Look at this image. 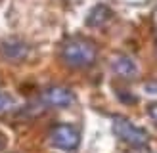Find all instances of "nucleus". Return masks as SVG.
Returning <instances> with one entry per match:
<instances>
[{
    "label": "nucleus",
    "mask_w": 157,
    "mask_h": 153,
    "mask_svg": "<svg viewBox=\"0 0 157 153\" xmlns=\"http://www.w3.org/2000/svg\"><path fill=\"white\" fill-rule=\"evenodd\" d=\"M61 61L71 69H86L90 67L98 56V48L92 40L84 36H71L61 44Z\"/></svg>",
    "instance_id": "1"
},
{
    "label": "nucleus",
    "mask_w": 157,
    "mask_h": 153,
    "mask_svg": "<svg viewBox=\"0 0 157 153\" xmlns=\"http://www.w3.org/2000/svg\"><path fill=\"white\" fill-rule=\"evenodd\" d=\"M113 132H115V136L119 138V140L128 144L130 147L146 145L147 140H150V134H147L144 128L136 126L134 122L128 121L127 117H115L113 119Z\"/></svg>",
    "instance_id": "2"
},
{
    "label": "nucleus",
    "mask_w": 157,
    "mask_h": 153,
    "mask_svg": "<svg viewBox=\"0 0 157 153\" xmlns=\"http://www.w3.org/2000/svg\"><path fill=\"white\" fill-rule=\"evenodd\" d=\"M50 142L58 149L75 151L81 144V132L71 125H56L50 130Z\"/></svg>",
    "instance_id": "3"
},
{
    "label": "nucleus",
    "mask_w": 157,
    "mask_h": 153,
    "mask_svg": "<svg viewBox=\"0 0 157 153\" xmlns=\"http://www.w3.org/2000/svg\"><path fill=\"white\" fill-rule=\"evenodd\" d=\"M73 92L65 86H48L42 92V102L52 107H67L73 103Z\"/></svg>",
    "instance_id": "4"
},
{
    "label": "nucleus",
    "mask_w": 157,
    "mask_h": 153,
    "mask_svg": "<svg viewBox=\"0 0 157 153\" xmlns=\"http://www.w3.org/2000/svg\"><path fill=\"white\" fill-rule=\"evenodd\" d=\"M111 69L117 76L121 79H134L138 75V65L136 61L130 56H124V54H117L111 59Z\"/></svg>",
    "instance_id": "5"
},
{
    "label": "nucleus",
    "mask_w": 157,
    "mask_h": 153,
    "mask_svg": "<svg viewBox=\"0 0 157 153\" xmlns=\"http://www.w3.org/2000/svg\"><path fill=\"white\" fill-rule=\"evenodd\" d=\"M111 17H113L111 8L105 6V4H96L88 12V15H86V27L100 29V27H104L105 23L111 21Z\"/></svg>",
    "instance_id": "6"
},
{
    "label": "nucleus",
    "mask_w": 157,
    "mask_h": 153,
    "mask_svg": "<svg viewBox=\"0 0 157 153\" xmlns=\"http://www.w3.org/2000/svg\"><path fill=\"white\" fill-rule=\"evenodd\" d=\"M4 58L8 59H13V61H19V59H25L29 56V46L23 42V40H15V38H10V40L2 42L0 46Z\"/></svg>",
    "instance_id": "7"
},
{
    "label": "nucleus",
    "mask_w": 157,
    "mask_h": 153,
    "mask_svg": "<svg viewBox=\"0 0 157 153\" xmlns=\"http://www.w3.org/2000/svg\"><path fill=\"white\" fill-rule=\"evenodd\" d=\"M13 98L12 96H8L6 92H0V113H4V111H8V109H12L13 107Z\"/></svg>",
    "instance_id": "8"
},
{
    "label": "nucleus",
    "mask_w": 157,
    "mask_h": 153,
    "mask_svg": "<svg viewBox=\"0 0 157 153\" xmlns=\"http://www.w3.org/2000/svg\"><path fill=\"white\" fill-rule=\"evenodd\" d=\"M144 92L146 94H157V79H151V80H146L144 82Z\"/></svg>",
    "instance_id": "9"
},
{
    "label": "nucleus",
    "mask_w": 157,
    "mask_h": 153,
    "mask_svg": "<svg viewBox=\"0 0 157 153\" xmlns=\"http://www.w3.org/2000/svg\"><path fill=\"white\" fill-rule=\"evenodd\" d=\"M147 115H150V119H151V121L157 122V102H153V103L147 105Z\"/></svg>",
    "instance_id": "10"
},
{
    "label": "nucleus",
    "mask_w": 157,
    "mask_h": 153,
    "mask_svg": "<svg viewBox=\"0 0 157 153\" xmlns=\"http://www.w3.org/2000/svg\"><path fill=\"white\" fill-rule=\"evenodd\" d=\"M130 153H151V149L147 147V144H146V145H136V147H132Z\"/></svg>",
    "instance_id": "11"
},
{
    "label": "nucleus",
    "mask_w": 157,
    "mask_h": 153,
    "mask_svg": "<svg viewBox=\"0 0 157 153\" xmlns=\"http://www.w3.org/2000/svg\"><path fill=\"white\" fill-rule=\"evenodd\" d=\"M6 147V136L2 134V132H0V151H2Z\"/></svg>",
    "instance_id": "12"
}]
</instances>
